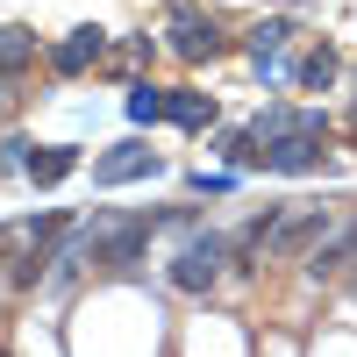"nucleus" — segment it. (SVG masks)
Segmentation results:
<instances>
[{
    "label": "nucleus",
    "instance_id": "obj_9",
    "mask_svg": "<svg viewBox=\"0 0 357 357\" xmlns=\"http://www.w3.org/2000/svg\"><path fill=\"white\" fill-rule=\"evenodd\" d=\"M36 57V43H29V29H0V72H15Z\"/></svg>",
    "mask_w": 357,
    "mask_h": 357
},
{
    "label": "nucleus",
    "instance_id": "obj_12",
    "mask_svg": "<svg viewBox=\"0 0 357 357\" xmlns=\"http://www.w3.org/2000/svg\"><path fill=\"white\" fill-rule=\"evenodd\" d=\"M329 79H336V57L329 50H307L301 57V86H329Z\"/></svg>",
    "mask_w": 357,
    "mask_h": 357
},
{
    "label": "nucleus",
    "instance_id": "obj_4",
    "mask_svg": "<svg viewBox=\"0 0 357 357\" xmlns=\"http://www.w3.org/2000/svg\"><path fill=\"white\" fill-rule=\"evenodd\" d=\"M350 264H357V215H350V222H336V229L307 250V279H314V286H336Z\"/></svg>",
    "mask_w": 357,
    "mask_h": 357
},
{
    "label": "nucleus",
    "instance_id": "obj_5",
    "mask_svg": "<svg viewBox=\"0 0 357 357\" xmlns=\"http://www.w3.org/2000/svg\"><path fill=\"white\" fill-rule=\"evenodd\" d=\"M172 50H178V57H215V50H222V29L200 22V15H178V22H172Z\"/></svg>",
    "mask_w": 357,
    "mask_h": 357
},
{
    "label": "nucleus",
    "instance_id": "obj_11",
    "mask_svg": "<svg viewBox=\"0 0 357 357\" xmlns=\"http://www.w3.org/2000/svg\"><path fill=\"white\" fill-rule=\"evenodd\" d=\"M129 114H136V122H158V114H172V100L158 93V86H136V93H129Z\"/></svg>",
    "mask_w": 357,
    "mask_h": 357
},
{
    "label": "nucleus",
    "instance_id": "obj_13",
    "mask_svg": "<svg viewBox=\"0 0 357 357\" xmlns=\"http://www.w3.org/2000/svg\"><path fill=\"white\" fill-rule=\"evenodd\" d=\"M0 107H8V86H0Z\"/></svg>",
    "mask_w": 357,
    "mask_h": 357
},
{
    "label": "nucleus",
    "instance_id": "obj_1",
    "mask_svg": "<svg viewBox=\"0 0 357 357\" xmlns=\"http://www.w3.org/2000/svg\"><path fill=\"white\" fill-rule=\"evenodd\" d=\"M329 229H336L329 207H272V222H264V257H301L307 264V250Z\"/></svg>",
    "mask_w": 357,
    "mask_h": 357
},
{
    "label": "nucleus",
    "instance_id": "obj_6",
    "mask_svg": "<svg viewBox=\"0 0 357 357\" xmlns=\"http://www.w3.org/2000/svg\"><path fill=\"white\" fill-rule=\"evenodd\" d=\"M136 172H158V158L143 151V143H122L114 158H100V165H93V178H100V186H122V178H136Z\"/></svg>",
    "mask_w": 357,
    "mask_h": 357
},
{
    "label": "nucleus",
    "instance_id": "obj_8",
    "mask_svg": "<svg viewBox=\"0 0 357 357\" xmlns=\"http://www.w3.org/2000/svg\"><path fill=\"white\" fill-rule=\"evenodd\" d=\"M72 165H79V151H43V158H29V178L57 186V178H72Z\"/></svg>",
    "mask_w": 357,
    "mask_h": 357
},
{
    "label": "nucleus",
    "instance_id": "obj_2",
    "mask_svg": "<svg viewBox=\"0 0 357 357\" xmlns=\"http://www.w3.org/2000/svg\"><path fill=\"white\" fill-rule=\"evenodd\" d=\"M321 136H329V122H321V114H301V122L264 151V165L272 172H314L321 165Z\"/></svg>",
    "mask_w": 357,
    "mask_h": 357
},
{
    "label": "nucleus",
    "instance_id": "obj_3",
    "mask_svg": "<svg viewBox=\"0 0 357 357\" xmlns=\"http://www.w3.org/2000/svg\"><path fill=\"white\" fill-rule=\"evenodd\" d=\"M222 257H229L222 236H200V243H186V250L172 257V286H178V293H207V286L222 279Z\"/></svg>",
    "mask_w": 357,
    "mask_h": 357
},
{
    "label": "nucleus",
    "instance_id": "obj_7",
    "mask_svg": "<svg viewBox=\"0 0 357 357\" xmlns=\"http://www.w3.org/2000/svg\"><path fill=\"white\" fill-rule=\"evenodd\" d=\"M100 50H107V43H100V29H79L72 43H57V57H50V65H57V72H86Z\"/></svg>",
    "mask_w": 357,
    "mask_h": 357
},
{
    "label": "nucleus",
    "instance_id": "obj_10",
    "mask_svg": "<svg viewBox=\"0 0 357 357\" xmlns=\"http://www.w3.org/2000/svg\"><path fill=\"white\" fill-rule=\"evenodd\" d=\"M172 122H186V129L215 122V100H207V93H178V100H172Z\"/></svg>",
    "mask_w": 357,
    "mask_h": 357
}]
</instances>
